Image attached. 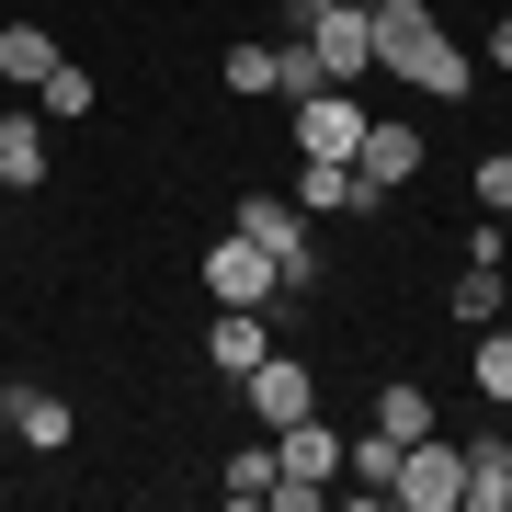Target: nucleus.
<instances>
[{
  "label": "nucleus",
  "mask_w": 512,
  "mask_h": 512,
  "mask_svg": "<svg viewBox=\"0 0 512 512\" xmlns=\"http://www.w3.org/2000/svg\"><path fill=\"white\" fill-rule=\"evenodd\" d=\"M365 23H376V80H399V92H421V103H467L478 57L444 35L433 0H365Z\"/></svg>",
  "instance_id": "f257e3e1"
},
{
  "label": "nucleus",
  "mask_w": 512,
  "mask_h": 512,
  "mask_svg": "<svg viewBox=\"0 0 512 512\" xmlns=\"http://www.w3.org/2000/svg\"><path fill=\"white\" fill-rule=\"evenodd\" d=\"M194 285L217 296V308H274V319L296 308V296H285V274H274V251H262V239H239V228H228V239H205Z\"/></svg>",
  "instance_id": "f03ea898"
},
{
  "label": "nucleus",
  "mask_w": 512,
  "mask_h": 512,
  "mask_svg": "<svg viewBox=\"0 0 512 512\" xmlns=\"http://www.w3.org/2000/svg\"><path fill=\"white\" fill-rule=\"evenodd\" d=\"M228 228L274 251L285 296H308V285H319V239H308V205H296V194H239V217H228Z\"/></svg>",
  "instance_id": "7ed1b4c3"
},
{
  "label": "nucleus",
  "mask_w": 512,
  "mask_h": 512,
  "mask_svg": "<svg viewBox=\"0 0 512 512\" xmlns=\"http://www.w3.org/2000/svg\"><path fill=\"white\" fill-rule=\"evenodd\" d=\"M274 35H308V46H319V69L342 80V92H365V80H376V23H365V12H308V0H285Z\"/></svg>",
  "instance_id": "20e7f679"
},
{
  "label": "nucleus",
  "mask_w": 512,
  "mask_h": 512,
  "mask_svg": "<svg viewBox=\"0 0 512 512\" xmlns=\"http://www.w3.org/2000/svg\"><path fill=\"white\" fill-rule=\"evenodd\" d=\"M353 171H365V194H410L421 171H433V137H421L410 114H365V148H353Z\"/></svg>",
  "instance_id": "39448f33"
},
{
  "label": "nucleus",
  "mask_w": 512,
  "mask_h": 512,
  "mask_svg": "<svg viewBox=\"0 0 512 512\" xmlns=\"http://www.w3.org/2000/svg\"><path fill=\"white\" fill-rule=\"evenodd\" d=\"M285 126H296V160H353L365 148V92H308V103H285Z\"/></svg>",
  "instance_id": "423d86ee"
},
{
  "label": "nucleus",
  "mask_w": 512,
  "mask_h": 512,
  "mask_svg": "<svg viewBox=\"0 0 512 512\" xmlns=\"http://www.w3.org/2000/svg\"><path fill=\"white\" fill-rule=\"evenodd\" d=\"M239 399H251V421H262V433H285V421H308V410H319V376L296 365V353H262V365L239 376Z\"/></svg>",
  "instance_id": "0eeeda50"
},
{
  "label": "nucleus",
  "mask_w": 512,
  "mask_h": 512,
  "mask_svg": "<svg viewBox=\"0 0 512 512\" xmlns=\"http://www.w3.org/2000/svg\"><path fill=\"white\" fill-rule=\"evenodd\" d=\"M0 421H12L35 456H69V433H80V410L57 399V387H35V376H12V387H0Z\"/></svg>",
  "instance_id": "6e6552de"
},
{
  "label": "nucleus",
  "mask_w": 512,
  "mask_h": 512,
  "mask_svg": "<svg viewBox=\"0 0 512 512\" xmlns=\"http://www.w3.org/2000/svg\"><path fill=\"white\" fill-rule=\"evenodd\" d=\"M285 194L308 205V217H376V205H387V194H365V171H353V160H296Z\"/></svg>",
  "instance_id": "1a4fd4ad"
},
{
  "label": "nucleus",
  "mask_w": 512,
  "mask_h": 512,
  "mask_svg": "<svg viewBox=\"0 0 512 512\" xmlns=\"http://www.w3.org/2000/svg\"><path fill=\"white\" fill-rule=\"evenodd\" d=\"M399 512H456V444L444 433H421L410 456H399V490H387Z\"/></svg>",
  "instance_id": "9d476101"
},
{
  "label": "nucleus",
  "mask_w": 512,
  "mask_h": 512,
  "mask_svg": "<svg viewBox=\"0 0 512 512\" xmlns=\"http://www.w3.org/2000/svg\"><path fill=\"white\" fill-rule=\"evenodd\" d=\"M456 512H512V456H501V433H467V444H456Z\"/></svg>",
  "instance_id": "9b49d317"
},
{
  "label": "nucleus",
  "mask_w": 512,
  "mask_h": 512,
  "mask_svg": "<svg viewBox=\"0 0 512 512\" xmlns=\"http://www.w3.org/2000/svg\"><path fill=\"white\" fill-rule=\"evenodd\" d=\"M262 353H274V308H217L205 319V365L217 376H251Z\"/></svg>",
  "instance_id": "f8f14e48"
},
{
  "label": "nucleus",
  "mask_w": 512,
  "mask_h": 512,
  "mask_svg": "<svg viewBox=\"0 0 512 512\" xmlns=\"http://www.w3.org/2000/svg\"><path fill=\"white\" fill-rule=\"evenodd\" d=\"M399 456H410V444L376 433V421H365V433H342V490H353V501H387V490H399Z\"/></svg>",
  "instance_id": "ddd939ff"
},
{
  "label": "nucleus",
  "mask_w": 512,
  "mask_h": 512,
  "mask_svg": "<svg viewBox=\"0 0 512 512\" xmlns=\"http://www.w3.org/2000/svg\"><path fill=\"white\" fill-rule=\"evenodd\" d=\"M0 183H12V194H35V183H46V103H35V114L0 103Z\"/></svg>",
  "instance_id": "4468645a"
},
{
  "label": "nucleus",
  "mask_w": 512,
  "mask_h": 512,
  "mask_svg": "<svg viewBox=\"0 0 512 512\" xmlns=\"http://www.w3.org/2000/svg\"><path fill=\"white\" fill-rule=\"evenodd\" d=\"M274 467H285V478H342V433H330L319 410L285 421V433H274Z\"/></svg>",
  "instance_id": "2eb2a0df"
},
{
  "label": "nucleus",
  "mask_w": 512,
  "mask_h": 512,
  "mask_svg": "<svg viewBox=\"0 0 512 512\" xmlns=\"http://www.w3.org/2000/svg\"><path fill=\"white\" fill-rule=\"evenodd\" d=\"M376 433H399V444H421V433H444V410H433V387H410V376H387V387H376Z\"/></svg>",
  "instance_id": "dca6fc26"
},
{
  "label": "nucleus",
  "mask_w": 512,
  "mask_h": 512,
  "mask_svg": "<svg viewBox=\"0 0 512 512\" xmlns=\"http://www.w3.org/2000/svg\"><path fill=\"white\" fill-rule=\"evenodd\" d=\"M46 69H57V35H46V23H0V80H12V92H35Z\"/></svg>",
  "instance_id": "f3484780"
},
{
  "label": "nucleus",
  "mask_w": 512,
  "mask_h": 512,
  "mask_svg": "<svg viewBox=\"0 0 512 512\" xmlns=\"http://www.w3.org/2000/svg\"><path fill=\"white\" fill-rule=\"evenodd\" d=\"M308 92H342V80L319 69V46H308V35H274V103H308Z\"/></svg>",
  "instance_id": "a211bd4d"
},
{
  "label": "nucleus",
  "mask_w": 512,
  "mask_h": 512,
  "mask_svg": "<svg viewBox=\"0 0 512 512\" xmlns=\"http://www.w3.org/2000/svg\"><path fill=\"white\" fill-rule=\"evenodd\" d=\"M217 80H228L239 103H274V35H239V46L217 57Z\"/></svg>",
  "instance_id": "6ab92c4d"
},
{
  "label": "nucleus",
  "mask_w": 512,
  "mask_h": 512,
  "mask_svg": "<svg viewBox=\"0 0 512 512\" xmlns=\"http://www.w3.org/2000/svg\"><path fill=\"white\" fill-rule=\"evenodd\" d=\"M512 308V285H501V262H467V274H456V330H490Z\"/></svg>",
  "instance_id": "aec40b11"
},
{
  "label": "nucleus",
  "mask_w": 512,
  "mask_h": 512,
  "mask_svg": "<svg viewBox=\"0 0 512 512\" xmlns=\"http://www.w3.org/2000/svg\"><path fill=\"white\" fill-rule=\"evenodd\" d=\"M217 490L228 501H274V444H239V456L217 467Z\"/></svg>",
  "instance_id": "412c9836"
},
{
  "label": "nucleus",
  "mask_w": 512,
  "mask_h": 512,
  "mask_svg": "<svg viewBox=\"0 0 512 512\" xmlns=\"http://www.w3.org/2000/svg\"><path fill=\"white\" fill-rule=\"evenodd\" d=\"M35 103H46V114H92V69H80V57H57V69L35 80Z\"/></svg>",
  "instance_id": "4be33fe9"
},
{
  "label": "nucleus",
  "mask_w": 512,
  "mask_h": 512,
  "mask_svg": "<svg viewBox=\"0 0 512 512\" xmlns=\"http://www.w3.org/2000/svg\"><path fill=\"white\" fill-rule=\"evenodd\" d=\"M467 194H478V205H490V217H501V205H512V148H490V160L467 171Z\"/></svg>",
  "instance_id": "5701e85b"
},
{
  "label": "nucleus",
  "mask_w": 512,
  "mask_h": 512,
  "mask_svg": "<svg viewBox=\"0 0 512 512\" xmlns=\"http://www.w3.org/2000/svg\"><path fill=\"white\" fill-rule=\"evenodd\" d=\"M319 501H330V478H285L274 467V512H319Z\"/></svg>",
  "instance_id": "b1692460"
},
{
  "label": "nucleus",
  "mask_w": 512,
  "mask_h": 512,
  "mask_svg": "<svg viewBox=\"0 0 512 512\" xmlns=\"http://www.w3.org/2000/svg\"><path fill=\"white\" fill-rule=\"evenodd\" d=\"M478 57H490V69H512V12L490 23V46H478Z\"/></svg>",
  "instance_id": "393cba45"
},
{
  "label": "nucleus",
  "mask_w": 512,
  "mask_h": 512,
  "mask_svg": "<svg viewBox=\"0 0 512 512\" xmlns=\"http://www.w3.org/2000/svg\"><path fill=\"white\" fill-rule=\"evenodd\" d=\"M308 12H365V0H308Z\"/></svg>",
  "instance_id": "a878e982"
},
{
  "label": "nucleus",
  "mask_w": 512,
  "mask_h": 512,
  "mask_svg": "<svg viewBox=\"0 0 512 512\" xmlns=\"http://www.w3.org/2000/svg\"><path fill=\"white\" fill-rule=\"evenodd\" d=\"M501 251H512V205H501Z\"/></svg>",
  "instance_id": "bb28decb"
},
{
  "label": "nucleus",
  "mask_w": 512,
  "mask_h": 512,
  "mask_svg": "<svg viewBox=\"0 0 512 512\" xmlns=\"http://www.w3.org/2000/svg\"><path fill=\"white\" fill-rule=\"evenodd\" d=\"M501 456H512V433H501Z\"/></svg>",
  "instance_id": "cd10ccee"
},
{
  "label": "nucleus",
  "mask_w": 512,
  "mask_h": 512,
  "mask_svg": "<svg viewBox=\"0 0 512 512\" xmlns=\"http://www.w3.org/2000/svg\"><path fill=\"white\" fill-rule=\"evenodd\" d=\"M0 194H12V183H0Z\"/></svg>",
  "instance_id": "c85d7f7f"
},
{
  "label": "nucleus",
  "mask_w": 512,
  "mask_h": 512,
  "mask_svg": "<svg viewBox=\"0 0 512 512\" xmlns=\"http://www.w3.org/2000/svg\"><path fill=\"white\" fill-rule=\"evenodd\" d=\"M501 319H512V308H501Z\"/></svg>",
  "instance_id": "c756f323"
}]
</instances>
